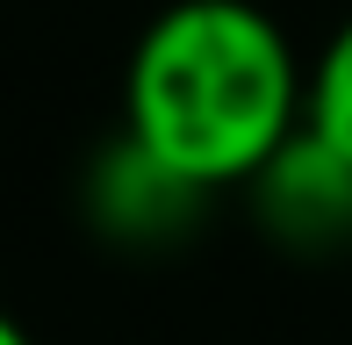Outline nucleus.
I'll use <instances>...</instances> for the list:
<instances>
[{"label":"nucleus","mask_w":352,"mask_h":345,"mask_svg":"<svg viewBox=\"0 0 352 345\" xmlns=\"http://www.w3.org/2000/svg\"><path fill=\"white\" fill-rule=\"evenodd\" d=\"M302 51L259 0H173L122 65V144L187 194L252 187L302 137Z\"/></svg>","instance_id":"nucleus-1"},{"label":"nucleus","mask_w":352,"mask_h":345,"mask_svg":"<svg viewBox=\"0 0 352 345\" xmlns=\"http://www.w3.org/2000/svg\"><path fill=\"white\" fill-rule=\"evenodd\" d=\"M245 194H252V209H259L266 238H280L287 252H331V245L352 238V172L331 159L309 130H302Z\"/></svg>","instance_id":"nucleus-2"},{"label":"nucleus","mask_w":352,"mask_h":345,"mask_svg":"<svg viewBox=\"0 0 352 345\" xmlns=\"http://www.w3.org/2000/svg\"><path fill=\"white\" fill-rule=\"evenodd\" d=\"M201 194H187L180 180H166L151 159H137L130 144H116L94 172V216H101L116 238H151V230H166L173 216H187Z\"/></svg>","instance_id":"nucleus-3"},{"label":"nucleus","mask_w":352,"mask_h":345,"mask_svg":"<svg viewBox=\"0 0 352 345\" xmlns=\"http://www.w3.org/2000/svg\"><path fill=\"white\" fill-rule=\"evenodd\" d=\"M302 130L352 172V14L316 43L309 80H302Z\"/></svg>","instance_id":"nucleus-4"},{"label":"nucleus","mask_w":352,"mask_h":345,"mask_svg":"<svg viewBox=\"0 0 352 345\" xmlns=\"http://www.w3.org/2000/svg\"><path fill=\"white\" fill-rule=\"evenodd\" d=\"M0 345H36V338H29V331H22V324H14V317H8V309H0Z\"/></svg>","instance_id":"nucleus-5"}]
</instances>
